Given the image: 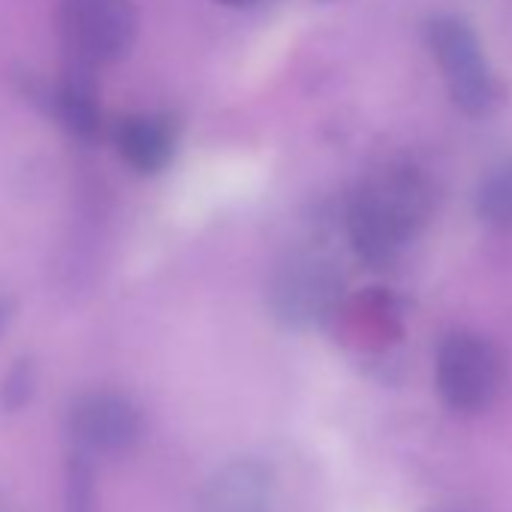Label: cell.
I'll list each match as a JSON object with an SVG mask.
<instances>
[{"mask_svg": "<svg viewBox=\"0 0 512 512\" xmlns=\"http://www.w3.org/2000/svg\"><path fill=\"white\" fill-rule=\"evenodd\" d=\"M266 299L275 323L290 332H305L335 317L344 302V275L332 256L299 250L275 269Z\"/></svg>", "mask_w": 512, "mask_h": 512, "instance_id": "cell-3", "label": "cell"}, {"mask_svg": "<svg viewBox=\"0 0 512 512\" xmlns=\"http://www.w3.org/2000/svg\"><path fill=\"white\" fill-rule=\"evenodd\" d=\"M425 43L443 73L455 109L470 118L491 115L500 103V82L488 67L473 25L455 13L431 16L425 22Z\"/></svg>", "mask_w": 512, "mask_h": 512, "instance_id": "cell-2", "label": "cell"}, {"mask_svg": "<svg viewBox=\"0 0 512 512\" xmlns=\"http://www.w3.org/2000/svg\"><path fill=\"white\" fill-rule=\"evenodd\" d=\"M272 497V467L263 458L238 455L208 476L199 494V512H272Z\"/></svg>", "mask_w": 512, "mask_h": 512, "instance_id": "cell-7", "label": "cell"}, {"mask_svg": "<svg viewBox=\"0 0 512 512\" xmlns=\"http://www.w3.org/2000/svg\"><path fill=\"white\" fill-rule=\"evenodd\" d=\"M214 4H226V7H244V4H256V0H214Z\"/></svg>", "mask_w": 512, "mask_h": 512, "instance_id": "cell-15", "label": "cell"}, {"mask_svg": "<svg viewBox=\"0 0 512 512\" xmlns=\"http://www.w3.org/2000/svg\"><path fill=\"white\" fill-rule=\"evenodd\" d=\"M443 512H458V509H443Z\"/></svg>", "mask_w": 512, "mask_h": 512, "instance_id": "cell-16", "label": "cell"}, {"mask_svg": "<svg viewBox=\"0 0 512 512\" xmlns=\"http://www.w3.org/2000/svg\"><path fill=\"white\" fill-rule=\"evenodd\" d=\"M434 208L428 178L410 163L374 169L350 196L347 235L362 263L383 269L425 229Z\"/></svg>", "mask_w": 512, "mask_h": 512, "instance_id": "cell-1", "label": "cell"}, {"mask_svg": "<svg viewBox=\"0 0 512 512\" xmlns=\"http://www.w3.org/2000/svg\"><path fill=\"white\" fill-rule=\"evenodd\" d=\"M70 449L85 455H118L139 443L142 410L121 392L97 389L73 401L67 413Z\"/></svg>", "mask_w": 512, "mask_h": 512, "instance_id": "cell-6", "label": "cell"}, {"mask_svg": "<svg viewBox=\"0 0 512 512\" xmlns=\"http://www.w3.org/2000/svg\"><path fill=\"white\" fill-rule=\"evenodd\" d=\"M476 211L497 229H512V160L494 166L476 187Z\"/></svg>", "mask_w": 512, "mask_h": 512, "instance_id": "cell-11", "label": "cell"}, {"mask_svg": "<svg viewBox=\"0 0 512 512\" xmlns=\"http://www.w3.org/2000/svg\"><path fill=\"white\" fill-rule=\"evenodd\" d=\"M437 395L449 410L479 413L494 404L503 386L500 350L476 332H449L434 359Z\"/></svg>", "mask_w": 512, "mask_h": 512, "instance_id": "cell-4", "label": "cell"}, {"mask_svg": "<svg viewBox=\"0 0 512 512\" xmlns=\"http://www.w3.org/2000/svg\"><path fill=\"white\" fill-rule=\"evenodd\" d=\"M332 320H338L344 332L365 347L392 344L401 335V311L386 290H365L356 299L341 302Z\"/></svg>", "mask_w": 512, "mask_h": 512, "instance_id": "cell-9", "label": "cell"}, {"mask_svg": "<svg viewBox=\"0 0 512 512\" xmlns=\"http://www.w3.org/2000/svg\"><path fill=\"white\" fill-rule=\"evenodd\" d=\"M178 127L169 115L139 112L127 115L115 127V148L121 160L139 175H157L175 157Z\"/></svg>", "mask_w": 512, "mask_h": 512, "instance_id": "cell-8", "label": "cell"}, {"mask_svg": "<svg viewBox=\"0 0 512 512\" xmlns=\"http://www.w3.org/2000/svg\"><path fill=\"white\" fill-rule=\"evenodd\" d=\"M64 512H97L94 458L70 449L64 467Z\"/></svg>", "mask_w": 512, "mask_h": 512, "instance_id": "cell-12", "label": "cell"}, {"mask_svg": "<svg viewBox=\"0 0 512 512\" xmlns=\"http://www.w3.org/2000/svg\"><path fill=\"white\" fill-rule=\"evenodd\" d=\"M52 106L55 115L61 121V127L67 133H73L76 139H97L100 127H103V112L97 103V88L91 79V67L76 64L64 73V79L58 82L55 94H52Z\"/></svg>", "mask_w": 512, "mask_h": 512, "instance_id": "cell-10", "label": "cell"}, {"mask_svg": "<svg viewBox=\"0 0 512 512\" xmlns=\"http://www.w3.org/2000/svg\"><path fill=\"white\" fill-rule=\"evenodd\" d=\"M13 311H16V302L10 296H0V332H4L13 320Z\"/></svg>", "mask_w": 512, "mask_h": 512, "instance_id": "cell-14", "label": "cell"}, {"mask_svg": "<svg viewBox=\"0 0 512 512\" xmlns=\"http://www.w3.org/2000/svg\"><path fill=\"white\" fill-rule=\"evenodd\" d=\"M34 389H37V365L31 359H19L4 377V383H0V404L7 410H19L34 398Z\"/></svg>", "mask_w": 512, "mask_h": 512, "instance_id": "cell-13", "label": "cell"}, {"mask_svg": "<svg viewBox=\"0 0 512 512\" xmlns=\"http://www.w3.org/2000/svg\"><path fill=\"white\" fill-rule=\"evenodd\" d=\"M58 19L73 61L91 70L127 58L139 31L133 0H61Z\"/></svg>", "mask_w": 512, "mask_h": 512, "instance_id": "cell-5", "label": "cell"}]
</instances>
